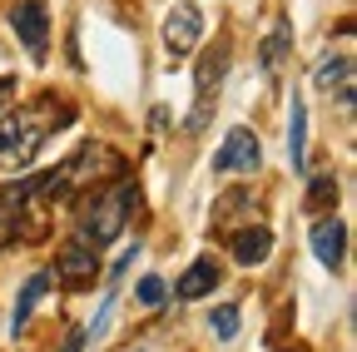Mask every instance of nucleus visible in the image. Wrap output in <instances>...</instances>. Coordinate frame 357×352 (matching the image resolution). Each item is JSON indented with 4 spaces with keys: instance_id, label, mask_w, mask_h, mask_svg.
<instances>
[{
    "instance_id": "dca6fc26",
    "label": "nucleus",
    "mask_w": 357,
    "mask_h": 352,
    "mask_svg": "<svg viewBox=\"0 0 357 352\" xmlns=\"http://www.w3.org/2000/svg\"><path fill=\"white\" fill-rule=\"evenodd\" d=\"M328 204H337V179H333V174H318V179L307 184V208L323 213Z\"/></svg>"
},
{
    "instance_id": "9b49d317",
    "label": "nucleus",
    "mask_w": 357,
    "mask_h": 352,
    "mask_svg": "<svg viewBox=\"0 0 357 352\" xmlns=\"http://www.w3.org/2000/svg\"><path fill=\"white\" fill-rule=\"evenodd\" d=\"M60 273H65V283H89L100 268H95V248H84V243H70L65 253H60Z\"/></svg>"
},
{
    "instance_id": "2eb2a0df",
    "label": "nucleus",
    "mask_w": 357,
    "mask_h": 352,
    "mask_svg": "<svg viewBox=\"0 0 357 352\" xmlns=\"http://www.w3.org/2000/svg\"><path fill=\"white\" fill-rule=\"evenodd\" d=\"M45 288H50V273H30V283L20 288V303H15V332H25V323L35 313V303L45 298Z\"/></svg>"
},
{
    "instance_id": "6e6552de",
    "label": "nucleus",
    "mask_w": 357,
    "mask_h": 352,
    "mask_svg": "<svg viewBox=\"0 0 357 352\" xmlns=\"http://www.w3.org/2000/svg\"><path fill=\"white\" fill-rule=\"evenodd\" d=\"M342 248H347V229L337 224V218H323V224L312 229V253H318V263H323V268H337Z\"/></svg>"
},
{
    "instance_id": "aec40b11",
    "label": "nucleus",
    "mask_w": 357,
    "mask_h": 352,
    "mask_svg": "<svg viewBox=\"0 0 357 352\" xmlns=\"http://www.w3.org/2000/svg\"><path fill=\"white\" fill-rule=\"evenodd\" d=\"M84 347V332H70V342H65V352H79Z\"/></svg>"
},
{
    "instance_id": "20e7f679",
    "label": "nucleus",
    "mask_w": 357,
    "mask_h": 352,
    "mask_svg": "<svg viewBox=\"0 0 357 352\" xmlns=\"http://www.w3.org/2000/svg\"><path fill=\"white\" fill-rule=\"evenodd\" d=\"M10 30L20 35L30 60H45V50H50V15H45V0H20L10 10Z\"/></svg>"
},
{
    "instance_id": "6ab92c4d",
    "label": "nucleus",
    "mask_w": 357,
    "mask_h": 352,
    "mask_svg": "<svg viewBox=\"0 0 357 352\" xmlns=\"http://www.w3.org/2000/svg\"><path fill=\"white\" fill-rule=\"evenodd\" d=\"M10 100H15V79H0V114H6Z\"/></svg>"
},
{
    "instance_id": "f03ea898",
    "label": "nucleus",
    "mask_w": 357,
    "mask_h": 352,
    "mask_svg": "<svg viewBox=\"0 0 357 352\" xmlns=\"http://www.w3.org/2000/svg\"><path fill=\"white\" fill-rule=\"evenodd\" d=\"M134 208H139V189H134L129 179H119L114 189L95 194V204H89L84 224H79V243L84 248H105L124 234V224L134 218Z\"/></svg>"
},
{
    "instance_id": "a211bd4d",
    "label": "nucleus",
    "mask_w": 357,
    "mask_h": 352,
    "mask_svg": "<svg viewBox=\"0 0 357 352\" xmlns=\"http://www.w3.org/2000/svg\"><path fill=\"white\" fill-rule=\"evenodd\" d=\"M134 298H139L144 307H159L164 303V278H144L139 288H134Z\"/></svg>"
},
{
    "instance_id": "f8f14e48",
    "label": "nucleus",
    "mask_w": 357,
    "mask_h": 352,
    "mask_svg": "<svg viewBox=\"0 0 357 352\" xmlns=\"http://www.w3.org/2000/svg\"><path fill=\"white\" fill-rule=\"evenodd\" d=\"M288 159L293 169H307V109L298 95H293V119H288Z\"/></svg>"
},
{
    "instance_id": "412c9836",
    "label": "nucleus",
    "mask_w": 357,
    "mask_h": 352,
    "mask_svg": "<svg viewBox=\"0 0 357 352\" xmlns=\"http://www.w3.org/2000/svg\"><path fill=\"white\" fill-rule=\"evenodd\" d=\"M293 352H298V347H293Z\"/></svg>"
},
{
    "instance_id": "f3484780",
    "label": "nucleus",
    "mask_w": 357,
    "mask_h": 352,
    "mask_svg": "<svg viewBox=\"0 0 357 352\" xmlns=\"http://www.w3.org/2000/svg\"><path fill=\"white\" fill-rule=\"evenodd\" d=\"M208 323H213V332H218L223 342H234V337H238V307H234V303L213 307V313H208Z\"/></svg>"
},
{
    "instance_id": "9d476101",
    "label": "nucleus",
    "mask_w": 357,
    "mask_h": 352,
    "mask_svg": "<svg viewBox=\"0 0 357 352\" xmlns=\"http://www.w3.org/2000/svg\"><path fill=\"white\" fill-rule=\"evenodd\" d=\"M218 278H223V273H218V263H213V258H199L194 268H189L184 278H178V288H174V293L184 298V303H194V298L213 293V288H218Z\"/></svg>"
},
{
    "instance_id": "423d86ee",
    "label": "nucleus",
    "mask_w": 357,
    "mask_h": 352,
    "mask_svg": "<svg viewBox=\"0 0 357 352\" xmlns=\"http://www.w3.org/2000/svg\"><path fill=\"white\" fill-rule=\"evenodd\" d=\"M263 159V144L253 129H229V139H223V149L213 154V169L218 174H253Z\"/></svg>"
},
{
    "instance_id": "7ed1b4c3",
    "label": "nucleus",
    "mask_w": 357,
    "mask_h": 352,
    "mask_svg": "<svg viewBox=\"0 0 357 352\" xmlns=\"http://www.w3.org/2000/svg\"><path fill=\"white\" fill-rule=\"evenodd\" d=\"M223 75H229V45H218L199 60V75H194V109H189V135L213 119V105H218V90H223Z\"/></svg>"
},
{
    "instance_id": "ddd939ff",
    "label": "nucleus",
    "mask_w": 357,
    "mask_h": 352,
    "mask_svg": "<svg viewBox=\"0 0 357 352\" xmlns=\"http://www.w3.org/2000/svg\"><path fill=\"white\" fill-rule=\"evenodd\" d=\"M312 84L318 90H342V84H352V55H333V60H323L318 65V75H312Z\"/></svg>"
},
{
    "instance_id": "f257e3e1",
    "label": "nucleus",
    "mask_w": 357,
    "mask_h": 352,
    "mask_svg": "<svg viewBox=\"0 0 357 352\" xmlns=\"http://www.w3.org/2000/svg\"><path fill=\"white\" fill-rule=\"evenodd\" d=\"M70 114L55 109V100H45L30 114H6L0 119V164H25L35 159V149L50 139V129H65Z\"/></svg>"
},
{
    "instance_id": "1a4fd4ad",
    "label": "nucleus",
    "mask_w": 357,
    "mask_h": 352,
    "mask_svg": "<svg viewBox=\"0 0 357 352\" xmlns=\"http://www.w3.org/2000/svg\"><path fill=\"white\" fill-rule=\"evenodd\" d=\"M25 199H30V184H15V189H0V248H6L15 234H20V218H25Z\"/></svg>"
},
{
    "instance_id": "0eeeda50",
    "label": "nucleus",
    "mask_w": 357,
    "mask_h": 352,
    "mask_svg": "<svg viewBox=\"0 0 357 352\" xmlns=\"http://www.w3.org/2000/svg\"><path fill=\"white\" fill-rule=\"evenodd\" d=\"M268 253H273V234H268L263 224H243V229H234V258L243 263V268L263 263Z\"/></svg>"
},
{
    "instance_id": "39448f33",
    "label": "nucleus",
    "mask_w": 357,
    "mask_h": 352,
    "mask_svg": "<svg viewBox=\"0 0 357 352\" xmlns=\"http://www.w3.org/2000/svg\"><path fill=\"white\" fill-rule=\"evenodd\" d=\"M199 35H204V15L194 0H184V6H174L169 20H164V50L178 60V55H189L199 45Z\"/></svg>"
},
{
    "instance_id": "4468645a",
    "label": "nucleus",
    "mask_w": 357,
    "mask_h": 352,
    "mask_svg": "<svg viewBox=\"0 0 357 352\" xmlns=\"http://www.w3.org/2000/svg\"><path fill=\"white\" fill-rule=\"evenodd\" d=\"M288 45H293V30H288V20H278L273 30H268V40H263V50H258V55H263V70H268V75H273V70L283 65Z\"/></svg>"
}]
</instances>
